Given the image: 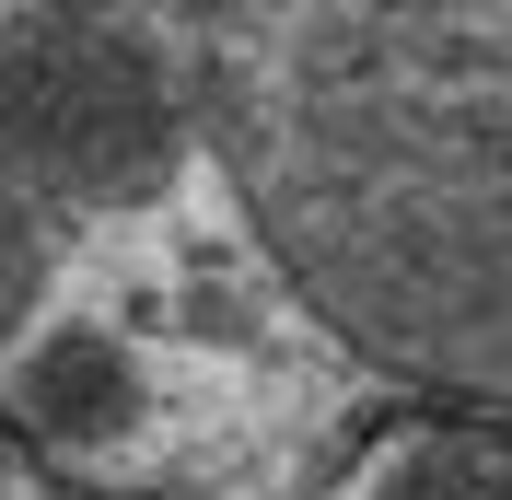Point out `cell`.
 Returning a JSON list of instances; mask_svg holds the SVG:
<instances>
[{
    "mask_svg": "<svg viewBox=\"0 0 512 500\" xmlns=\"http://www.w3.org/2000/svg\"><path fill=\"white\" fill-rule=\"evenodd\" d=\"M198 117L280 280L396 384L512 431V12H233Z\"/></svg>",
    "mask_w": 512,
    "mask_h": 500,
    "instance_id": "cell-1",
    "label": "cell"
},
{
    "mask_svg": "<svg viewBox=\"0 0 512 500\" xmlns=\"http://www.w3.org/2000/svg\"><path fill=\"white\" fill-rule=\"evenodd\" d=\"M326 500H512V431L501 419H454V407L396 419L338 466Z\"/></svg>",
    "mask_w": 512,
    "mask_h": 500,
    "instance_id": "cell-2",
    "label": "cell"
},
{
    "mask_svg": "<svg viewBox=\"0 0 512 500\" xmlns=\"http://www.w3.org/2000/svg\"><path fill=\"white\" fill-rule=\"evenodd\" d=\"M47 303V210L24 187V152L0 140V349L24 338V314Z\"/></svg>",
    "mask_w": 512,
    "mask_h": 500,
    "instance_id": "cell-3",
    "label": "cell"
}]
</instances>
